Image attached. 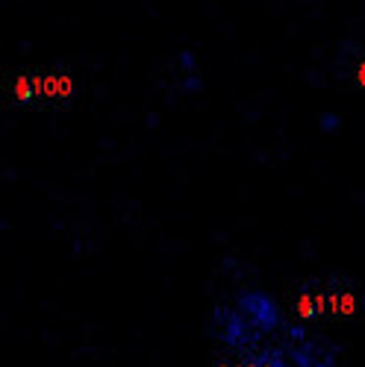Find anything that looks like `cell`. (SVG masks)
I'll return each instance as SVG.
<instances>
[{
  "label": "cell",
  "instance_id": "obj_1",
  "mask_svg": "<svg viewBox=\"0 0 365 367\" xmlns=\"http://www.w3.org/2000/svg\"><path fill=\"white\" fill-rule=\"evenodd\" d=\"M236 306H239V311L245 314V318L251 321V326L259 329V332H271L280 323L277 303H274L268 294H262V291H245V294H239Z\"/></svg>",
  "mask_w": 365,
  "mask_h": 367
},
{
  "label": "cell",
  "instance_id": "obj_2",
  "mask_svg": "<svg viewBox=\"0 0 365 367\" xmlns=\"http://www.w3.org/2000/svg\"><path fill=\"white\" fill-rule=\"evenodd\" d=\"M215 321H221L218 329V338L230 347H239L245 341V314L242 311H227V309H218L215 311Z\"/></svg>",
  "mask_w": 365,
  "mask_h": 367
},
{
  "label": "cell",
  "instance_id": "obj_3",
  "mask_svg": "<svg viewBox=\"0 0 365 367\" xmlns=\"http://www.w3.org/2000/svg\"><path fill=\"white\" fill-rule=\"evenodd\" d=\"M297 314H301V318H315V314H318V303L309 300V294H304L301 303H297Z\"/></svg>",
  "mask_w": 365,
  "mask_h": 367
},
{
  "label": "cell",
  "instance_id": "obj_4",
  "mask_svg": "<svg viewBox=\"0 0 365 367\" xmlns=\"http://www.w3.org/2000/svg\"><path fill=\"white\" fill-rule=\"evenodd\" d=\"M256 361H259V367H286V361L280 359V353H268V356H262Z\"/></svg>",
  "mask_w": 365,
  "mask_h": 367
},
{
  "label": "cell",
  "instance_id": "obj_5",
  "mask_svg": "<svg viewBox=\"0 0 365 367\" xmlns=\"http://www.w3.org/2000/svg\"><path fill=\"white\" fill-rule=\"evenodd\" d=\"M180 65H182V71H189V74L194 71L197 62H194V53H192V50H182V53H180Z\"/></svg>",
  "mask_w": 365,
  "mask_h": 367
},
{
  "label": "cell",
  "instance_id": "obj_6",
  "mask_svg": "<svg viewBox=\"0 0 365 367\" xmlns=\"http://www.w3.org/2000/svg\"><path fill=\"white\" fill-rule=\"evenodd\" d=\"M336 127H339V115H324V118H321V129H324V132L336 129Z\"/></svg>",
  "mask_w": 365,
  "mask_h": 367
},
{
  "label": "cell",
  "instance_id": "obj_7",
  "mask_svg": "<svg viewBox=\"0 0 365 367\" xmlns=\"http://www.w3.org/2000/svg\"><path fill=\"white\" fill-rule=\"evenodd\" d=\"M182 89H186V91H201V79H194V77H189L186 82H182Z\"/></svg>",
  "mask_w": 365,
  "mask_h": 367
},
{
  "label": "cell",
  "instance_id": "obj_8",
  "mask_svg": "<svg viewBox=\"0 0 365 367\" xmlns=\"http://www.w3.org/2000/svg\"><path fill=\"white\" fill-rule=\"evenodd\" d=\"M18 100H30V86H27L24 79L18 82Z\"/></svg>",
  "mask_w": 365,
  "mask_h": 367
},
{
  "label": "cell",
  "instance_id": "obj_9",
  "mask_svg": "<svg viewBox=\"0 0 365 367\" xmlns=\"http://www.w3.org/2000/svg\"><path fill=\"white\" fill-rule=\"evenodd\" d=\"M342 311H345V314L354 311V300H351V297H342Z\"/></svg>",
  "mask_w": 365,
  "mask_h": 367
},
{
  "label": "cell",
  "instance_id": "obj_10",
  "mask_svg": "<svg viewBox=\"0 0 365 367\" xmlns=\"http://www.w3.org/2000/svg\"><path fill=\"white\" fill-rule=\"evenodd\" d=\"M292 338H295V341H301V338H304V329H301V326H295V329H292Z\"/></svg>",
  "mask_w": 365,
  "mask_h": 367
},
{
  "label": "cell",
  "instance_id": "obj_11",
  "mask_svg": "<svg viewBox=\"0 0 365 367\" xmlns=\"http://www.w3.org/2000/svg\"><path fill=\"white\" fill-rule=\"evenodd\" d=\"M359 86H365V62L359 65Z\"/></svg>",
  "mask_w": 365,
  "mask_h": 367
},
{
  "label": "cell",
  "instance_id": "obj_12",
  "mask_svg": "<svg viewBox=\"0 0 365 367\" xmlns=\"http://www.w3.org/2000/svg\"><path fill=\"white\" fill-rule=\"evenodd\" d=\"M245 367H259V361H256V359H254V361H247V364H245Z\"/></svg>",
  "mask_w": 365,
  "mask_h": 367
},
{
  "label": "cell",
  "instance_id": "obj_13",
  "mask_svg": "<svg viewBox=\"0 0 365 367\" xmlns=\"http://www.w3.org/2000/svg\"><path fill=\"white\" fill-rule=\"evenodd\" d=\"M221 367H227V364H221Z\"/></svg>",
  "mask_w": 365,
  "mask_h": 367
}]
</instances>
